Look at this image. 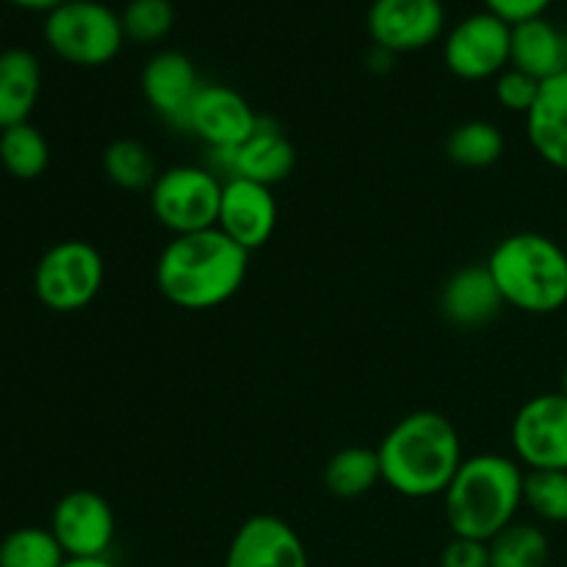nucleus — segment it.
Returning a JSON list of instances; mask_svg holds the SVG:
<instances>
[{
  "label": "nucleus",
  "mask_w": 567,
  "mask_h": 567,
  "mask_svg": "<svg viewBox=\"0 0 567 567\" xmlns=\"http://www.w3.org/2000/svg\"><path fill=\"white\" fill-rule=\"evenodd\" d=\"M249 252L219 227L172 236L155 264V282L175 308L210 310L241 291Z\"/></svg>",
  "instance_id": "obj_1"
},
{
  "label": "nucleus",
  "mask_w": 567,
  "mask_h": 567,
  "mask_svg": "<svg viewBox=\"0 0 567 567\" xmlns=\"http://www.w3.org/2000/svg\"><path fill=\"white\" fill-rule=\"evenodd\" d=\"M382 482L404 498H435L463 465V441L446 415L415 410L391 426L377 446Z\"/></svg>",
  "instance_id": "obj_2"
},
{
  "label": "nucleus",
  "mask_w": 567,
  "mask_h": 567,
  "mask_svg": "<svg viewBox=\"0 0 567 567\" xmlns=\"http://www.w3.org/2000/svg\"><path fill=\"white\" fill-rule=\"evenodd\" d=\"M524 465L504 454L465 457L443 493L449 529L454 537L491 543L515 524L524 507Z\"/></svg>",
  "instance_id": "obj_3"
},
{
  "label": "nucleus",
  "mask_w": 567,
  "mask_h": 567,
  "mask_svg": "<svg viewBox=\"0 0 567 567\" xmlns=\"http://www.w3.org/2000/svg\"><path fill=\"white\" fill-rule=\"evenodd\" d=\"M485 266L509 308L548 316L567 305V252L543 233L502 238Z\"/></svg>",
  "instance_id": "obj_4"
},
{
  "label": "nucleus",
  "mask_w": 567,
  "mask_h": 567,
  "mask_svg": "<svg viewBox=\"0 0 567 567\" xmlns=\"http://www.w3.org/2000/svg\"><path fill=\"white\" fill-rule=\"evenodd\" d=\"M44 42L75 66H103L120 55L125 31L114 9L100 0H66L44 20Z\"/></svg>",
  "instance_id": "obj_5"
},
{
  "label": "nucleus",
  "mask_w": 567,
  "mask_h": 567,
  "mask_svg": "<svg viewBox=\"0 0 567 567\" xmlns=\"http://www.w3.org/2000/svg\"><path fill=\"white\" fill-rule=\"evenodd\" d=\"M221 188L225 181L214 169L192 164L172 166L155 177L150 188V208L172 236L210 230L219 219Z\"/></svg>",
  "instance_id": "obj_6"
},
{
  "label": "nucleus",
  "mask_w": 567,
  "mask_h": 567,
  "mask_svg": "<svg viewBox=\"0 0 567 567\" xmlns=\"http://www.w3.org/2000/svg\"><path fill=\"white\" fill-rule=\"evenodd\" d=\"M105 280V264L97 247L81 238L53 244L39 258L33 271V291L44 308L55 313H75L94 302Z\"/></svg>",
  "instance_id": "obj_7"
},
{
  "label": "nucleus",
  "mask_w": 567,
  "mask_h": 567,
  "mask_svg": "<svg viewBox=\"0 0 567 567\" xmlns=\"http://www.w3.org/2000/svg\"><path fill=\"white\" fill-rule=\"evenodd\" d=\"M509 48H513V25L491 11H480L449 31L443 59L452 75L463 81H487L507 70Z\"/></svg>",
  "instance_id": "obj_8"
},
{
  "label": "nucleus",
  "mask_w": 567,
  "mask_h": 567,
  "mask_svg": "<svg viewBox=\"0 0 567 567\" xmlns=\"http://www.w3.org/2000/svg\"><path fill=\"white\" fill-rule=\"evenodd\" d=\"M513 452L526 471H567V396L540 393L515 413Z\"/></svg>",
  "instance_id": "obj_9"
},
{
  "label": "nucleus",
  "mask_w": 567,
  "mask_h": 567,
  "mask_svg": "<svg viewBox=\"0 0 567 567\" xmlns=\"http://www.w3.org/2000/svg\"><path fill=\"white\" fill-rule=\"evenodd\" d=\"M365 28L374 48L391 55L415 53L441 39L446 9L441 0H374Z\"/></svg>",
  "instance_id": "obj_10"
},
{
  "label": "nucleus",
  "mask_w": 567,
  "mask_h": 567,
  "mask_svg": "<svg viewBox=\"0 0 567 567\" xmlns=\"http://www.w3.org/2000/svg\"><path fill=\"white\" fill-rule=\"evenodd\" d=\"M50 532L66 559L105 557L116 535L114 509L100 493L72 491L53 507Z\"/></svg>",
  "instance_id": "obj_11"
},
{
  "label": "nucleus",
  "mask_w": 567,
  "mask_h": 567,
  "mask_svg": "<svg viewBox=\"0 0 567 567\" xmlns=\"http://www.w3.org/2000/svg\"><path fill=\"white\" fill-rule=\"evenodd\" d=\"M210 155H214L210 169L221 175V181L241 177V181L264 183L269 188L286 181L293 166H297L291 138L286 136V131L271 116H260L255 131L238 147Z\"/></svg>",
  "instance_id": "obj_12"
},
{
  "label": "nucleus",
  "mask_w": 567,
  "mask_h": 567,
  "mask_svg": "<svg viewBox=\"0 0 567 567\" xmlns=\"http://www.w3.org/2000/svg\"><path fill=\"white\" fill-rule=\"evenodd\" d=\"M260 116L241 92L221 83H203L186 120V133L208 144L210 153L238 147L255 131Z\"/></svg>",
  "instance_id": "obj_13"
},
{
  "label": "nucleus",
  "mask_w": 567,
  "mask_h": 567,
  "mask_svg": "<svg viewBox=\"0 0 567 567\" xmlns=\"http://www.w3.org/2000/svg\"><path fill=\"white\" fill-rule=\"evenodd\" d=\"M199 89H203V81L197 75V66L181 50H161L142 70V94L147 105L166 125L181 133H186L188 111Z\"/></svg>",
  "instance_id": "obj_14"
},
{
  "label": "nucleus",
  "mask_w": 567,
  "mask_h": 567,
  "mask_svg": "<svg viewBox=\"0 0 567 567\" xmlns=\"http://www.w3.org/2000/svg\"><path fill=\"white\" fill-rule=\"evenodd\" d=\"M225 567H310L302 537L277 515H252L233 535Z\"/></svg>",
  "instance_id": "obj_15"
},
{
  "label": "nucleus",
  "mask_w": 567,
  "mask_h": 567,
  "mask_svg": "<svg viewBox=\"0 0 567 567\" xmlns=\"http://www.w3.org/2000/svg\"><path fill=\"white\" fill-rule=\"evenodd\" d=\"M216 227L247 252L264 247L277 227V199L271 188L241 177L225 181Z\"/></svg>",
  "instance_id": "obj_16"
},
{
  "label": "nucleus",
  "mask_w": 567,
  "mask_h": 567,
  "mask_svg": "<svg viewBox=\"0 0 567 567\" xmlns=\"http://www.w3.org/2000/svg\"><path fill=\"white\" fill-rule=\"evenodd\" d=\"M504 308V297L485 264L454 271L441 291V313L460 330H480L491 324Z\"/></svg>",
  "instance_id": "obj_17"
},
{
  "label": "nucleus",
  "mask_w": 567,
  "mask_h": 567,
  "mask_svg": "<svg viewBox=\"0 0 567 567\" xmlns=\"http://www.w3.org/2000/svg\"><path fill=\"white\" fill-rule=\"evenodd\" d=\"M509 66L546 83L567 72V31L546 17L513 25Z\"/></svg>",
  "instance_id": "obj_18"
},
{
  "label": "nucleus",
  "mask_w": 567,
  "mask_h": 567,
  "mask_svg": "<svg viewBox=\"0 0 567 567\" xmlns=\"http://www.w3.org/2000/svg\"><path fill=\"white\" fill-rule=\"evenodd\" d=\"M526 136L548 166L567 172V72L540 86L535 109L526 114Z\"/></svg>",
  "instance_id": "obj_19"
},
{
  "label": "nucleus",
  "mask_w": 567,
  "mask_h": 567,
  "mask_svg": "<svg viewBox=\"0 0 567 567\" xmlns=\"http://www.w3.org/2000/svg\"><path fill=\"white\" fill-rule=\"evenodd\" d=\"M42 92V66L25 48L0 53V131L28 122Z\"/></svg>",
  "instance_id": "obj_20"
},
{
  "label": "nucleus",
  "mask_w": 567,
  "mask_h": 567,
  "mask_svg": "<svg viewBox=\"0 0 567 567\" xmlns=\"http://www.w3.org/2000/svg\"><path fill=\"white\" fill-rule=\"evenodd\" d=\"M382 482L377 449L347 446L330 457L324 468V485L338 498H360Z\"/></svg>",
  "instance_id": "obj_21"
},
{
  "label": "nucleus",
  "mask_w": 567,
  "mask_h": 567,
  "mask_svg": "<svg viewBox=\"0 0 567 567\" xmlns=\"http://www.w3.org/2000/svg\"><path fill=\"white\" fill-rule=\"evenodd\" d=\"M103 172L122 192H150L161 175L153 153L138 138H116L103 150Z\"/></svg>",
  "instance_id": "obj_22"
},
{
  "label": "nucleus",
  "mask_w": 567,
  "mask_h": 567,
  "mask_svg": "<svg viewBox=\"0 0 567 567\" xmlns=\"http://www.w3.org/2000/svg\"><path fill=\"white\" fill-rule=\"evenodd\" d=\"M50 164L48 138L31 122L0 131V166L17 181H37Z\"/></svg>",
  "instance_id": "obj_23"
},
{
  "label": "nucleus",
  "mask_w": 567,
  "mask_h": 567,
  "mask_svg": "<svg viewBox=\"0 0 567 567\" xmlns=\"http://www.w3.org/2000/svg\"><path fill=\"white\" fill-rule=\"evenodd\" d=\"M491 567H546L551 559L548 535L535 524H509L491 543Z\"/></svg>",
  "instance_id": "obj_24"
},
{
  "label": "nucleus",
  "mask_w": 567,
  "mask_h": 567,
  "mask_svg": "<svg viewBox=\"0 0 567 567\" xmlns=\"http://www.w3.org/2000/svg\"><path fill=\"white\" fill-rule=\"evenodd\" d=\"M446 155L465 169H487L504 155V133L487 120H468L449 133Z\"/></svg>",
  "instance_id": "obj_25"
},
{
  "label": "nucleus",
  "mask_w": 567,
  "mask_h": 567,
  "mask_svg": "<svg viewBox=\"0 0 567 567\" xmlns=\"http://www.w3.org/2000/svg\"><path fill=\"white\" fill-rule=\"evenodd\" d=\"M66 554L50 529L22 526L0 540V567H61Z\"/></svg>",
  "instance_id": "obj_26"
},
{
  "label": "nucleus",
  "mask_w": 567,
  "mask_h": 567,
  "mask_svg": "<svg viewBox=\"0 0 567 567\" xmlns=\"http://www.w3.org/2000/svg\"><path fill=\"white\" fill-rule=\"evenodd\" d=\"M524 507L546 524H567V471H526Z\"/></svg>",
  "instance_id": "obj_27"
},
{
  "label": "nucleus",
  "mask_w": 567,
  "mask_h": 567,
  "mask_svg": "<svg viewBox=\"0 0 567 567\" xmlns=\"http://www.w3.org/2000/svg\"><path fill=\"white\" fill-rule=\"evenodd\" d=\"M125 39L136 44H155L169 37L175 28V3L172 0H131L120 14Z\"/></svg>",
  "instance_id": "obj_28"
},
{
  "label": "nucleus",
  "mask_w": 567,
  "mask_h": 567,
  "mask_svg": "<svg viewBox=\"0 0 567 567\" xmlns=\"http://www.w3.org/2000/svg\"><path fill=\"white\" fill-rule=\"evenodd\" d=\"M540 81H535L526 72L507 66L502 75L496 78V100L502 109L513 111V114H529L537 103V94H540Z\"/></svg>",
  "instance_id": "obj_29"
},
{
  "label": "nucleus",
  "mask_w": 567,
  "mask_h": 567,
  "mask_svg": "<svg viewBox=\"0 0 567 567\" xmlns=\"http://www.w3.org/2000/svg\"><path fill=\"white\" fill-rule=\"evenodd\" d=\"M441 567H491V548L471 537H452L441 554Z\"/></svg>",
  "instance_id": "obj_30"
},
{
  "label": "nucleus",
  "mask_w": 567,
  "mask_h": 567,
  "mask_svg": "<svg viewBox=\"0 0 567 567\" xmlns=\"http://www.w3.org/2000/svg\"><path fill=\"white\" fill-rule=\"evenodd\" d=\"M554 0H485L487 11L496 17H502L509 25H518V22L535 20V17H546V9Z\"/></svg>",
  "instance_id": "obj_31"
},
{
  "label": "nucleus",
  "mask_w": 567,
  "mask_h": 567,
  "mask_svg": "<svg viewBox=\"0 0 567 567\" xmlns=\"http://www.w3.org/2000/svg\"><path fill=\"white\" fill-rule=\"evenodd\" d=\"M11 6H17V9H25V11H44V14H50V11H55L59 6H64L66 0H9Z\"/></svg>",
  "instance_id": "obj_32"
},
{
  "label": "nucleus",
  "mask_w": 567,
  "mask_h": 567,
  "mask_svg": "<svg viewBox=\"0 0 567 567\" xmlns=\"http://www.w3.org/2000/svg\"><path fill=\"white\" fill-rule=\"evenodd\" d=\"M61 567H116L109 557H97V559H66Z\"/></svg>",
  "instance_id": "obj_33"
},
{
  "label": "nucleus",
  "mask_w": 567,
  "mask_h": 567,
  "mask_svg": "<svg viewBox=\"0 0 567 567\" xmlns=\"http://www.w3.org/2000/svg\"><path fill=\"white\" fill-rule=\"evenodd\" d=\"M563 393L567 396V365H565V371H563Z\"/></svg>",
  "instance_id": "obj_34"
}]
</instances>
